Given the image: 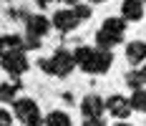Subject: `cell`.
<instances>
[{
	"label": "cell",
	"instance_id": "1",
	"mask_svg": "<svg viewBox=\"0 0 146 126\" xmlns=\"http://www.w3.org/2000/svg\"><path fill=\"white\" fill-rule=\"evenodd\" d=\"M73 61H76V66L78 68H83L86 73H106V71L111 68V51H101V48H78L76 53H73Z\"/></svg>",
	"mask_w": 146,
	"mask_h": 126
},
{
	"label": "cell",
	"instance_id": "2",
	"mask_svg": "<svg viewBox=\"0 0 146 126\" xmlns=\"http://www.w3.org/2000/svg\"><path fill=\"white\" fill-rule=\"evenodd\" d=\"M40 68L45 71V73H50V76H68L73 68H76V61H73V53H68V51H56L53 53V58H43L40 61Z\"/></svg>",
	"mask_w": 146,
	"mask_h": 126
},
{
	"label": "cell",
	"instance_id": "3",
	"mask_svg": "<svg viewBox=\"0 0 146 126\" xmlns=\"http://www.w3.org/2000/svg\"><path fill=\"white\" fill-rule=\"evenodd\" d=\"M13 109H15V116H18L25 126H43V116H40L38 103H35L33 98H15Z\"/></svg>",
	"mask_w": 146,
	"mask_h": 126
},
{
	"label": "cell",
	"instance_id": "4",
	"mask_svg": "<svg viewBox=\"0 0 146 126\" xmlns=\"http://www.w3.org/2000/svg\"><path fill=\"white\" fill-rule=\"evenodd\" d=\"M0 66L8 71L10 76H20V73H25L28 71V56L23 53V51H15V53H3L0 56Z\"/></svg>",
	"mask_w": 146,
	"mask_h": 126
},
{
	"label": "cell",
	"instance_id": "5",
	"mask_svg": "<svg viewBox=\"0 0 146 126\" xmlns=\"http://www.w3.org/2000/svg\"><path fill=\"white\" fill-rule=\"evenodd\" d=\"M81 111L86 119H101V113L106 111V103H103L101 96H96V93H88L83 101H81Z\"/></svg>",
	"mask_w": 146,
	"mask_h": 126
},
{
	"label": "cell",
	"instance_id": "6",
	"mask_svg": "<svg viewBox=\"0 0 146 126\" xmlns=\"http://www.w3.org/2000/svg\"><path fill=\"white\" fill-rule=\"evenodd\" d=\"M103 103H106V111L111 116H116V119H129V113H131V103H129L126 96H118L116 93V96H111Z\"/></svg>",
	"mask_w": 146,
	"mask_h": 126
},
{
	"label": "cell",
	"instance_id": "7",
	"mask_svg": "<svg viewBox=\"0 0 146 126\" xmlns=\"http://www.w3.org/2000/svg\"><path fill=\"white\" fill-rule=\"evenodd\" d=\"M25 25H28V38H38L40 41V35H45L48 28H50V20L45 15H28Z\"/></svg>",
	"mask_w": 146,
	"mask_h": 126
},
{
	"label": "cell",
	"instance_id": "8",
	"mask_svg": "<svg viewBox=\"0 0 146 126\" xmlns=\"http://www.w3.org/2000/svg\"><path fill=\"white\" fill-rule=\"evenodd\" d=\"M78 23H81V20L76 18L73 10H58V13L53 15V25H56L58 30H63V33H66V30H73Z\"/></svg>",
	"mask_w": 146,
	"mask_h": 126
},
{
	"label": "cell",
	"instance_id": "9",
	"mask_svg": "<svg viewBox=\"0 0 146 126\" xmlns=\"http://www.w3.org/2000/svg\"><path fill=\"white\" fill-rule=\"evenodd\" d=\"M121 18L129 23V20H141L144 18V5L139 0H123L121 5Z\"/></svg>",
	"mask_w": 146,
	"mask_h": 126
},
{
	"label": "cell",
	"instance_id": "10",
	"mask_svg": "<svg viewBox=\"0 0 146 126\" xmlns=\"http://www.w3.org/2000/svg\"><path fill=\"white\" fill-rule=\"evenodd\" d=\"M25 48V41L20 35H13V33H5L0 35V56L3 53H15V51H23Z\"/></svg>",
	"mask_w": 146,
	"mask_h": 126
},
{
	"label": "cell",
	"instance_id": "11",
	"mask_svg": "<svg viewBox=\"0 0 146 126\" xmlns=\"http://www.w3.org/2000/svg\"><path fill=\"white\" fill-rule=\"evenodd\" d=\"M126 58H129V63H141V61H146V43L144 41H133L126 45Z\"/></svg>",
	"mask_w": 146,
	"mask_h": 126
},
{
	"label": "cell",
	"instance_id": "12",
	"mask_svg": "<svg viewBox=\"0 0 146 126\" xmlns=\"http://www.w3.org/2000/svg\"><path fill=\"white\" fill-rule=\"evenodd\" d=\"M106 33H111V35H116V38H123V30H126V20L123 18H106L103 20V28Z\"/></svg>",
	"mask_w": 146,
	"mask_h": 126
},
{
	"label": "cell",
	"instance_id": "13",
	"mask_svg": "<svg viewBox=\"0 0 146 126\" xmlns=\"http://www.w3.org/2000/svg\"><path fill=\"white\" fill-rule=\"evenodd\" d=\"M43 126H73V124H71V116L66 111H50L43 119Z\"/></svg>",
	"mask_w": 146,
	"mask_h": 126
},
{
	"label": "cell",
	"instance_id": "14",
	"mask_svg": "<svg viewBox=\"0 0 146 126\" xmlns=\"http://www.w3.org/2000/svg\"><path fill=\"white\" fill-rule=\"evenodd\" d=\"M20 91V81L0 83V101H15V93Z\"/></svg>",
	"mask_w": 146,
	"mask_h": 126
},
{
	"label": "cell",
	"instance_id": "15",
	"mask_svg": "<svg viewBox=\"0 0 146 126\" xmlns=\"http://www.w3.org/2000/svg\"><path fill=\"white\" fill-rule=\"evenodd\" d=\"M129 103H131V109H136V111H146V91L144 88L133 91V96L129 98Z\"/></svg>",
	"mask_w": 146,
	"mask_h": 126
},
{
	"label": "cell",
	"instance_id": "16",
	"mask_svg": "<svg viewBox=\"0 0 146 126\" xmlns=\"http://www.w3.org/2000/svg\"><path fill=\"white\" fill-rule=\"evenodd\" d=\"M126 83L131 86L133 91H139L146 81H144V76H141V71H129V73H126Z\"/></svg>",
	"mask_w": 146,
	"mask_h": 126
},
{
	"label": "cell",
	"instance_id": "17",
	"mask_svg": "<svg viewBox=\"0 0 146 126\" xmlns=\"http://www.w3.org/2000/svg\"><path fill=\"white\" fill-rule=\"evenodd\" d=\"M73 13H76L78 20H86L88 15H91V8H88V5H73Z\"/></svg>",
	"mask_w": 146,
	"mask_h": 126
},
{
	"label": "cell",
	"instance_id": "18",
	"mask_svg": "<svg viewBox=\"0 0 146 126\" xmlns=\"http://www.w3.org/2000/svg\"><path fill=\"white\" fill-rule=\"evenodd\" d=\"M13 124V116L5 111V109H0V126H10Z\"/></svg>",
	"mask_w": 146,
	"mask_h": 126
},
{
	"label": "cell",
	"instance_id": "19",
	"mask_svg": "<svg viewBox=\"0 0 146 126\" xmlns=\"http://www.w3.org/2000/svg\"><path fill=\"white\" fill-rule=\"evenodd\" d=\"M83 126H106V121H103V119H86Z\"/></svg>",
	"mask_w": 146,
	"mask_h": 126
},
{
	"label": "cell",
	"instance_id": "20",
	"mask_svg": "<svg viewBox=\"0 0 146 126\" xmlns=\"http://www.w3.org/2000/svg\"><path fill=\"white\" fill-rule=\"evenodd\" d=\"M63 3H68V5H78V0H63Z\"/></svg>",
	"mask_w": 146,
	"mask_h": 126
},
{
	"label": "cell",
	"instance_id": "21",
	"mask_svg": "<svg viewBox=\"0 0 146 126\" xmlns=\"http://www.w3.org/2000/svg\"><path fill=\"white\" fill-rule=\"evenodd\" d=\"M141 76H144V81H146V66H144V71H141Z\"/></svg>",
	"mask_w": 146,
	"mask_h": 126
},
{
	"label": "cell",
	"instance_id": "22",
	"mask_svg": "<svg viewBox=\"0 0 146 126\" xmlns=\"http://www.w3.org/2000/svg\"><path fill=\"white\" fill-rule=\"evenodd\" d=\"M113 126H131V124H123V121H121V124H113Z\"/></svg>",
	"mask_w": 146,
	"mask_h": 126
},
{
	"label": "cell",
	"instance_id": "23",
	"mask_svg": "<svg viewBox=\"0 0 146 126\" xmlns=\"http://www.w3.org/2000/svg\"><path fill=\"white\" fill-rule=\"evenodd\" d=\"M88 3H103V0H88Z\"/></svg>",
	"mask_w": 146,
	"mask_h": 126
},
{
	"label": "cell",
	"instance_id": "24",
	"mask_svg": "<svg viewBox=\"0 0 146 126\" xmlns=\"http://www.w3.org/2000/svg\"><path fill=\"white\" fill-rule=\"evenodd\" d=\"M139 3H141V5H146V0H139Z\"/></svg>",
	"mask_w": 146,
	"mask_h": 126
}]
</instances>
